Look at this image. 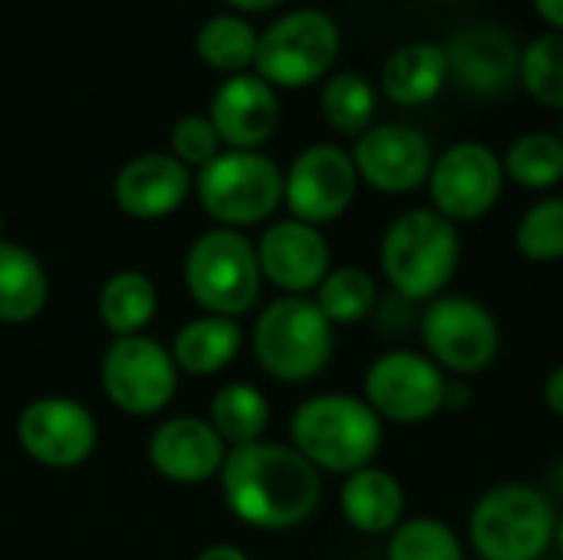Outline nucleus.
Here are the masks:
<instances>
[{
  "label": "nucleus",
  "mask_w": 563,
  "mask_h": 560,
  "mask_svg": "<svg viewBox=\"0 0 563 560\" xmlns=\"http://www.w3.org/2000/svg\"><path fill=\"white\" fill-rule=\"evenodd\" d=\"M218 479L228 512L261 531L303 525L323 498L320 472L294 446L264 439L228 449Z\"/></svg>",
  "instance_id": "obj_1"
},
{
  "label": "nucleus",
  "mask_w": 563,
  "mask_h": 560,
  "mask_svg": "<svg viewBox=\"0 0 563 560\" xmlns=\"http://www.w3.org/2000/svg\"><path fill=\"white\" fill-rule=\"evenodd\" d=\"M290 439L317 472L353 475L383 449V419L360 396L323 393L297 406Z\"/></svg>",
  "instance_id": "obj_2"
},
{
  "label": "nucleus",
  "mask_w": 563,
  "mask_h": 560,
  "mask_svg": "<svg viewBox=\"0 0 563 560\" xmlns=\"http://www.w3.org/2000/svg\"><path fill=\"white\" fill-rule=\"evenodd\" d=\"M459 257V228L435 208H416L399 215L386 228L379 244V264L393 294L412 304H429L442 297V290L455 277Z\"/></svg>",
  "instance_id": "obj_3"
},
{
  "label": "nucleus",
  "mask_w": 563,
  "mask_h": 560,
  "mask_svg": "<svg viewBox=\"0 0 563 560\" xmlns=\"http://www.w3.org/2000/svg\"><path fill=\"white\" fill-rule=\"evenodd\" d=\"M333 323L310 297H277L254 323V360L280 383L317 380L333 360Z\"/></svg>",
  "instance_id": "obj_4"
},
{
  "label": "nucleus",
  "mask_w": 563,
  "mask_h": 560,
  "mask_svg": "<svg viewBox=\"0 0 563 560\" xmlns=\"http://www.w3.org/2000/svg\"><path fill=\"white\" fill-rule=\"evenodd\" d=\"M257 248L234 228H211L185 254V287L211 317H244L261 300Z\"/></svg>",
  "instance_id": "obj_5"
},
{
  "label": "nucleus",
  "mask_w": 563,
  "mask_h": 560,
  "mask_svg": "<svg viewBox=\"0 0 563 560\" xmlns=\"http://www.w3.org/2000/svg\"><path fill=\"white\" fill-rule=\"evenodd\" d=\"M558 512L541 488L498 485L478 498L468 541L482 560H541L554 545Z\"/></svg>",
  "instance_id": "obj_6"
},
{
  "label": "nucleus",
  "mask_w": 563,
  "mask_h": 560,
  "mask_svg": "<svg viewBox=\"0 0 563 560\" xmlns=\"http://www.w3.org/2000/svg\"><path fill=\"white\" fill-rule=\"evenodd\" d=\"M195 195L218 228L267 221L284 205V172L264 152L224 149L195 175Z\"/></svg>",
  "instance_id": "obj_7"
},
{
  "label": "nucleus",
  "mask_w": 563,
  "mask_h": 560,
  "mask_svg": "<svg viewBox=\"0 0 563 560\" xmlns=\"http://www.w3.org/2000/svg\"><path fill=\"white\" fill-rule=\"evenodd\" d=\"M340 56V26L317 7H300L277 17L257 33L254 73L274 89H300L323 79Z\"/></svg>",
  "instance_id": "obj_8"
},
{
  "label": "nucleus",
  "mask_w": 563,
  "mask_h": 560,
  "mask_svg": "<svg viewBox=\"0 0 563 560\" xmlns=\"http://www.w3.org/2000/svg\"><path fill=\"white\" fill-rule=\"evenodd\" d=\"M426 356L455 376L482 373L501 350V330L495 314L465 294H442L426 304L419 317Z\"/></svg>",
  "instance_id": "obj_9"
},
{
  "label": "nucleus",
  "mask_w": 563,
  "mask_h": 560,
  "mask_svg": "<svg viewBox=\"0 0 563 560\" xmlns=\"http://www.w3.org/2000/svg\"><path fill=\"white\" fill-rule=\"evenodd\" d=\"M106 399L129 416L162 413L178 389V366L172 350L152 337H119L99 366Z\"/></svg>",
  "instance_id": "obj_10"
},
{
  "label": "nucleus",
  "mask_w": 563,
  "mask_h": 560,
  "mask_svg": "<svg viewBox=\"0 0 563 560\" xmlns=\"http://www.w3.org/2000/svg\"><path fill=\"white\" fill-rule=\"evenodd\" d=\"M449 373L439 370L426 353L389 350L376 356L363 380V399L379 419L416 426L429 422L445 406Z\"/></svg>",
  "instance_id": "obj_11"
},
{
  "label": "nucleus",
  "mask_w": 563,
  "mask_h": 560,
  "mask_svg": "<svg viewBox=\"0 0 563 560\" xmlns=\"http://www.w3.org/2000/svg\"><path fill=\"white\" fill-rule=\"evenodd\" d=\"M505 188L501 158L482 142H455L445 149L429 172V195L442 218L452 224L485 218Z\"/></svg>",
  "instance_id": "obj_12"
},
{
  "label": "nucleus",
  "mask_w": 563,
  "mask_h": 560,
  "mask_svg": "<svg viewBox=\"0 0 563 560\" xmlns=\"http://www.w3.org/2000/svg\"><path fill=\"white\" fill-rule=\"evenodd\" d=\"M356 165L353 155L340 145L320 142L303 149L284 172V205L290 218L313 228L336 221L356 198Z\"/></svg>",
  "instance_id": "obj_13"
},
{
  "label": "nucleus",
  "mask_w": 563,
  "mask_h": 560,
  "mask_svg": "<svg viewBox=\"0 0 563 560\" xmlns=\"http://www.w3.org/2000/svg\"><path fill=\"white\" fill-rule=\"evenodd\" d=\"M16 442L26 459L46 469H76L96 452L99 426L82 403L66 396H40L20 409Z\"/></svg>",
  "instance_id": "obj_14"
},
{
  "label": "nucleus",
  "mask_w": 563,
  "mask_h": 560,
  "mask_svg": "<svg viewBox=\"0 0 563 560\" xmlns=\"http://www.w3.org/2000/svg\"><path fill=\"white\" fill-rule=\"evenodd\" d=\"M350 155L356 175L383 195L416 191L422 182H429L435 162L429 139L416 125H402V122L369 125L363 135H356Z\"/></svg>",
  "instance_id": "obj_15"
},
{
  "label": "nucleus",
  "mask_w": 563,
  "mask_h": 560,
  "mask_svg": "<svg viewBox=\"0 0 563 560\" xmlns=\"http://www.w3.org/2000/svg\"><path fill=\"white\" fill-rule=\"evenodd\" d=\"M254 248H257L261 277L280 287L284 294L303 297L317 290L330 274V244L323 231L307 221L297 218L274 221Z\"/></svg>",
  "instance_id": "obj_16"
},
{
  "label": "nucleus",
  "mask_w": 563,
  "mask_h": 560,
  "mask_svg": "<svg viewBox=\"0 0 563 560\" xmlns=\"http://www.w3.org/2000/svg\"><path fill=\"white\" fill-rule=\"evenodd\" d=\"M208 119L228 149L257 152L280 122V99L271 83H264L257 73H238L228 76L208 106Z\"/></svg>",
  "instance_id": "obj_17"
},
{
  "label": "nucleus",
  "mask_w": 563,
  "mask_h": 560,
  "mask_svg": "<svg viewBox=\"0 0 563 560\" xmlns=\"http://www.w3.org/2000/svg\"><path fill=\"white\" fill-rule=\"evenodd\" d=\"M191 191H195L191 168H185L172 152L135 155L119 168L112 182L119 211L135 221H158L175 215Z\"/></svg>",
  "instance_id": "obj_18"
},
{
  "label": "nucleus",
  "mask_w": 563,
  "mask_h": 560,
  "mask_svg": "<svg viewBox=\"0 0 563 560\" xmlns=\"http://www.w3.org/2000/svg\"><path fill=\"white\" fill-rule=\"evenodd\" d=\"M449 79L475 96H501L521 76V46L501 26H468L445 46Z\"/></svg>",
  "instance_id": "obj_19"
},
{
  "label": "nucleus",
  "mask_w": 563,
  "mask_h": 560,
  "mask_svg": "<svg viewBox=\"0 0 563 560\" xmlns=\"http://www.w3.org/2000/svg\"><path fill=\"white\" fill-rule=\"evenodd\" d=\"M224 455L228 446L211 422L198 416H175L148 436L152 469L175 485H205L208 479L221 475Z\"/></svg>",
  "instance_id": "obj_20"
},
{
  "label": "nucleus",
  "mask_w": 563,
  "mask_h": 560,
  "mask_svg": "<svg viewBox=\"0 0 563 560\" xmlns=\"http://www.w3.org/2000/svg\"><path fill=\"white\" fill-rule=\"evenodd\" d=\"M340 512L360 535H393L402 525L406 492L393 472L366 465L346 475L340 488Z\"/></svg>",
  "instance_id": "obj_21"
},
{
  "label": "nucleus",
  "mask_w": 563,
  "mask_h": 560,
  "mask_svg": "<svg viewBox=\"0 0 563 560\" xmlns=\"http://www.w3.org/2000/svg\"><path fill=\"white\" fill-rule=\"evenodd\" d=\"M244 347V330L238 320L231 317H195L188 320L175 340H172V360L178 366V373L188 376H214L221 370H228L238 353Z\"/></svg>",
  "instance_id": "obj_22"
},
{
  "label": "nucleus",
  "mask_w": 563,
  "mask_h": 560,
  "mask_svg": "<svg viewBox=\"0 0 563 560\" xmlns=\"http://www.w3.org/2000/svg\"><path fill=\"white\" fill-rule=\"evenodd\" d=\"M49 277L33 251L0 238V323L23 327L46 310Z\"/></svg>",
  "instance_id": "obj_23"
},
{
  "label": "nucleus",
  "mask_w": 563,
  "mask_h": 560,
  "mask_svg": "<svg viewBox=\"0 0 563 560\" xmlns=\"http://www.w3.org/2000/svg\"><path fill=\"white\" fill-rule=\"evenodd\" d=\"M449 79L445 46L435 43H406L383 66V89L396 106H426L432 102Z\"/></svg>",
  "instance_id": "obj_24"
},
{
  "label": "nucleus",
  "mask_w": 563,
  "mask_h": 560,
  "mask_svg": "<svg viewBox=\"0 0 563 560\" xmlns=\"http://www.w3.org/2000/svg\"><path fill=\"white\" fill-rule=\"evenodd\" d=\"M96 310L115 340L139 337L158 314V287L142 271H119L99 287Z\"/></svg>",
  "instance_id": "obj_25"
},
{
  "label": "nucleus",
  "mask_w": 563,
  "mask_h": 560,
  "mask_svg": "<svg viewBox=\"0 0 563 560\" xmlns=\"http://www.w3.org/2000/svg\"><path fill=\"white\" fill-rule=\"evenodd\" d=\"M208 422L228 449L261 442L271 426L267 396L251 383H228L214 393Z\"/></svg>",
  "instance_id": "obj_26"
},
{
  "label": "nucleus",
  "mask_w": 563,
  "mask_h": 560,
  "mask_svg": "<svg viewBox=\"0 0 563 560\" xmlns=\"http://www.w3.org/2000/svg\"><path fill=\"white\" fill-rule=\"evenodd\" d=\"M195 50L208 69H214L228 79V76L254 69L257 30L238 13H214L198 26Z\"/></svg>",
  "instance_id": "obj_27"
},
{
  "label": "nucleus",
  "mask_w": 563,
  "mask_h": 560,
  "mask_svg": "<svg viewBox=\"0 0 563 560\" xmlns=\"http://www.w3.org/2000/svg\"><path fill=\"white\" fill-rule=\"evenodd\" d=\"M313 304L333 327H353L373 317L379 304V287H376V277L363 267H353V264L330 267L323 284L317 287Z\"/></svg>",
  "instance_id": "obj_28"
},
{
  "label": "nucleus",
  "mask_w": 563,
  "mask_h": 560,
  "mask_svg": "<svg viewBox=\"0 0 563 560\" xmlns=\"http://www.w3.org/2000/svg\"><path fill=\"white\" fill-rule=\"evenodd\" d=\"M505 178L518 182L521 188L544 191L563 178V142L551 132H528L511 142L508 155L501 158Z\"/></svg>",
  "instance_id": "obj_29"
},
{
  "label": "nucleus",
  "mask_w": 563,
  "mask_h": 560,
  "mask_svg": "<svg viewBox=\"0 0 563 560\" xmlns=\"http://www.w3.org/2000/svg\"><path fill=\"white\" fill-rule=\"evenodd\" d=\"M320 112L330 122V129L343 135H363L376 116V92L366 76L360 73H333L323 83L320 92Z\"/></svg>",
  "instance_id": "obj_30"
},
{
  "label": "nucleus",
  "mask_w": 563,
  "mask_h": 560,
  "mask_svg": "<svg viewBox=\"0 0 563 560\" xmlns=\"http://www.w3.org/2000/svg\"><path fill=\"white\" fill-rule=\"evenodd\" d=\"M389 560H465L459 535L435 518H409L389 535Z\"/></svg>",
  "instance_id": "obj_31"
},
{
  "label": "nucleus",
  "mask_w": 563,
  "mask_h": 560,
  "mask_svg": "<svg viewBox=\"0 0 563 560\" xmlns=\"http://www.w3.org/2000/svg\"><path fill=\"white\" fill-rule=\"evenodd\" d=\"M521 86L544 106L563 109V33L538 36L521 50Z\"/></svg>",
  "instance_id": "obj_32"
},
{
  "label": "nucleus",
  "mask_w": 563,
  "mask_h": 560,
  "mask_svg": "<svg viewBox=\"0 0 563 560\" xmlns=\"http://www.w3.org/2000/svg\"><path fill=\"white\" fill-rule=\"evenodd\" d=\"M515 244L528 261H563V198L531 205L515 231Z\"/></svg>",
  "instance_id": "obj_33"
},
{
  "label": "nucleus",
  "mask_w": 563,
  "mask_h": 560,
  "mask_svg": "<svg viewBox=\"0 0 563 560\" xmlns=\"http://www.w3.org/2000/svg\"><path fill=\"white\" fill-rule=\"evenodd\" d=\"M224 152L214 125L208 116L201 112H188L175 122L172 129V155L185 165V168H205L211 158H218Z\"/></svg>",
  "instance_id": "obj_34"
},
{
  "label": "nucleus",
  "mask_w": 563,
  "mask_h": 560,
  "mask_svg": "<svg viewBox=\"0 0 563 560\" xmlns=\"http://www.w3.org/2000/svg\"><path fill=\"white\" fill-rule=\"evenodd\" d=\"M412 307H416L412 300H406V297H399V294H389L386 300L376 304L373 317L379 320V330H386V333H393V337H402V333H409L412 323L422 317V314L416 317Z\"/></svg>",
  "instance_id": "obj_35"
},
{
  "label": "nucleus",
  "mask_w": 563,
  "mask_h": 560,
  "mask_svg": "<svg viewBox=\"0 0 563 560\" xmlns=\"http://www.w3.org/2000/svg\"><path fill=\"white\" fill-rule=\"evenodd\" d=\"M544 406L563 419V363L554 366L544 380Z\"/></svg>",
  "instance_id": "obj_36"
},
{
  "label": "nucleus",
  "mask_w": 563,
  "mask_h": 560,
  "mask_svg": "<svg viewBox=\"0 0 563 560\" xmlns=\"http://www.w3.org/2000/svg\"><path fill=\"white\" fill-rule=\"evenodd\" d=\"M468 399H472V389H468V383L462 380V376H449V383H445V406L442 409H465L468 406Z\"/></svg>",
  "instance_id": "obj_37"
},
{
  "label": "nucleus",
  "mask_w": 563,
  "mask_h": 560,
  "mask_svg": "<svg viewBox=\"0 0 563 560\" xmlns=\"http://www.w3.org/2000/svg\"><path fill=\"white\" fill-rule=\"evenodd\" d=\"M531 3L558 33H563V0H531Z\"/></svg>",
  "instance_id": "obj_38"
},
{
  "label": "nucleus",
  "mask_w": 563,
  "mask_h": 560,
  "mask_svg": "<svg viewBox=\"0 0 563 560\" xmlns=\"http://www.w3.org/2000/svg\"><path fill=\"white\" fill-rule=\"evenodd\" d=\"M195 560H251L241 548H234V545H211V548H205L201 554Z\"/></svg>",
  "instance_id": "obj_39"
},
{
  "label": "nucleus",
  "mask_w": 563,
  "mask_h": 560,
  "mask_svg": "<svg viewBox=\"0 0 563 560\" xmlns=\"http://www.w3.org/2000/svg\"><path fill=\"white\" fill-rule=\"evenodd\" d=\"M228 7H234V10H241V13H257V10H271V7H277L280 0H224Z\"/></svg>",
  "instance_id": "obj_40"
},
{
  "label": "nucleus",
  "mask_w": 563,
  "mask_h": 560,
  "mask_svg": "<svg viewBox=\"0 0 563 560\" xmlns=\"http://www.w3.org/2000/svg\"><path fill=\"white\" fill-rule=\"evenodd\" d=\"M554 548L561 551V558H563V515H558V528H554Z\"/></svg>",
  "instance_id": "obj_41"
},
{
  "label": "nucleus",
  "mask_w": 563,
  "mask_h": 560,
  "mask_svg": "<svg viewBox=\"0 0 563 560\" xmlns=\"http://www.w3.org/2000/svg\"><path fill=\"white\" fill-rule=\"evenodd\" d=\"M554 485H558V488H561V492H563V465H561V469H558V472H554Z\"/></svg>",
  "instance_id": "obj_42"
},
{
  "label": "nucleus",
  "mask_w": 563,
  "mask_h": 560,
  "mask_svg": "<svg viewBox=\"0 0 563 560\" xmlns=\"http://www.w3.org/2000/svg\"><path fill=\"white\" fill-rule=\"evenodd\" d=\"M0 234H3V211H0Z\"/></svg>",
  "instance_id": "obj_43"
},
{
  "label": "nucleus",
  "mask_w": 563,
  "mask_h": 560,
  "mask_svg": "<svg viewBox=\"0 0 563 560\" xmlns=\"http://www.w3.org/2000/svg\"><path fill=\"white\" fill-rule=\"evenodd\" d=\"M561 142H563V122H561Z\"/></svg>",
  "instance_id": "obj_44"
}]
</instances>
